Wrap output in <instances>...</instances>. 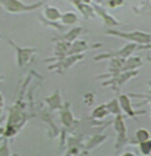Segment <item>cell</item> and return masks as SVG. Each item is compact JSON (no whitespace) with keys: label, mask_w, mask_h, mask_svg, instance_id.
<instances>
[{"label":"cell","mask_w":151,"mask_h":156,"mask_svg":"<svg viewBox=\"0 0 151 156\" xmlns=\"http://www.w3.org/2000/svg\"><path fill=\"white\" fill-rule=\"evenodd\" d=\"M139 145V151L143 156H150L151 155V139L146 140V141H142L138 144Z\"/></svg>","instance_id":"cell-25"},{"label":"cell","mask_w":151,"mask_h":156,"mask_svg":"<svg viewBox=\"0 0 151 156\" xmlns=\"http://www.w3.org/2000/svg\"><path fill=\"white\" fill-rule=\"evenodd\" d=\"M149 139H151V134L146 128H139L136 130V143L138 144L142 141H146V140H149Z\"/></svg>","instance_id":"cell-24"},{"label":"cell","mask_w":151,"mask_h":156,"mask_svg":"<svg viewBox=\"0 0 151 156\" xmlns=\"http://www.w3.org/2000/svg\"><path fill=\"white\" fill-rule=\"evenodd\" d=\"M61 15H63V12L57 7H55V5H50V4H46V3H45V5H44V15H42V18H45V19L49 20V22H57V20L61 19Z\"/></svg>","instance_id":"cell-14"},{"label":"cell","mask_w":151,"mask_h":156,"mask_svg":"<svg viewBox=\"0 0 151 156\" xmlns=\"http://www.w3.org/2000/svg\"><path fill=\"white\" fill-rule=\"evenodd\" d=\"M0 5L8 14H25V12H31V11H37L38 8L45 5V2L40 0V2L26 4L22 0H0Z\"/></svg>","instance_id":"cell-1"},{"label":"cell","mask_w":151,"mask_h":156,"mask_svg":"<svg viewBox=\"0 0 151 156\" xmlns=\"http://www.w3.org/2000/svg\"><path fill=\"white\" fill-rule=\"evenodd\" d=\"M93 101H94V94H86L84 95V102H86L87 105H93Z\"/></svg>","instance_id":"cell-28"},{"label":"cell","mask_w":151,"mask_h":156,"mask_svg":"<svg viewBox=\"0 0 151 156\" xmlns=\"http://www.w3.org/2000/svg\"><path fill=\"white\" fill-rule=\"evenodd\" d=\"M109 72L108 75H101L98 76L99 79L101 77H112V76H116V75L121 73L123 72V67H124V62H125V58H121V57H112L109 58Z\"/></svg>","instance_id":"cell-11"},{"label":"cell","mask_w":151,"mask_h":156,"mask_svg":"<svg viewBox=\"0 0 151 156\" xmlns=\"http://www.w3.org/2000/svg\"><path fill=\"white\" fill-rule=\"evenodd\" d=\"M119 102H120V107H121V110L128 117H131V118H136L139 114L144 113V112H136V110L132 107V103H131L129 97L128 95H125V94H120L119 95Z\"/></svg>","instance_id":"cell-10"},{"label":"cell","mask_w":151,"mask_h":156,"mask_svg":"<svg viewBox=\"0 0 151 156\" xmlns=\"http://www.w3.org/2000/svg\"><path fill=\"white\" fill-rule=\"evenodd\" d=\"M106 139H108V134H95V136H91L89 139V141L86 143L84 149H86V151H90V149H93V148H95V147L101 145V144L104 143Z\"/></svg>","instance_id":"cell-19"},{"label":"cell","mask_w":151,"mask_h":156,"mask_svg":"<svg viewBox=\"0 0 151 156\" xmlns=\"http://www.w3.org/2000/svg\"><path fill=\"white\" fill-rule=\"evenodd\" d=\"M91 48H101V44L91 46V45H89V42H86V41L76 40V41H74V42L71 44V46H69L68 56H71V55H80V53L86 52V50L91 49Z\"/></svg>","instance_id":"cell-13"},{"label":"cell","mask_w":151,"mask_h":156,"mask_svg":"<svg viewBox=\"0 0 151 156\" xmlns=\"http://www.w3.org/2000/svg\"><path fill=\"white\" fill-rule=\"evenodd\" d=\"M3 80H4V75L0 73V82H3Z\"/></svg>","instance_id":"cell-34"},{"label":"cell","mask_w":151,"mask_h":156,"mask_svg":"<svg viewBox=\"0 0 151 156\" xmlns=\"http://www.w3.org/2000/svg\"><path fill=\"white\" fill-rule=\"evenodd\" d=\"M8 44L15 49V53H17V65L19 68H23L31 61L33 56L35 55L37 49L33 46H19L15 41L8 40Z\"/></svg>","instance_id":"cell-3"},{"label":"cell","mask_w":151,"mask_h":156,"mask_svg":"<svg viewBox=\"0 0 151 156\" xmlns=\"http://www.w3.org/2000/svg\"><path fill=\"white\" fill-rule=\"evenodd\" d=\"M138 49V44H127L125 46H123L120 50L113 53H105V55H99L95 56L94 60L95 61H101V60H106V58H112V57H121V58H128L129 56L134 55V52Z\"/></svg>","instance_id":"cell-7"},{"label":"cell","mask_w":151,"mask_h":156,"mask_svg":"<svg viewBox=\"0 0 151 156\" xmlns=\"http://www.w3.org/2000/svg\"><path fill=\"white\" fill-rule=\"evenodd\" d=\"M108 114H110V113L106 107V103H102V105H99V106H97L91 112V118L93 119H104V118H106Z\"/></svg>","instance_id":"cell-20"},{"label":"cell","mask_w":151,"mask_h":156,"mask_svg":"<svg viewBox=\"0 0 151 156\" xmlns=\"http://www.w3.org/2000/svg\"><path fill=\"white\" fill-rule=\"evenodd\" d=\"M60 118H61V124H63V126H64L65 129H71V128H74L75 125L78 124L76 118H75L74 114L71 113V109H69L68 102L63 105V107L60 109Z\"/></svg>","instance_id":"cell-9"},{"label":"cell","mask_w":151,"mask_h":156,"mask_svg":"<svg viewBox=\"0 0 151 156\" xmlns=\"http://www.w3.org/2000/svg\"><path fill=\"white\" fill-rule=\"evenodd\" d=\"M84 31V29L83 27H74V29H71V30H68L65 34H63L61 37H59V38H55L53 41H57V40H63V41H67V42H74V41H76L78 38H79V35L82 34V33Z\"/></svg>","instance_id":"cell-17"},{"label":"cell","mask_w":151,"mask_h":156,"mask_svg":"<svg viewBox=\"0 0 151 156\" xmlns=\"http://www.w3.org/2000/svg\"><path fill=\"white\" fill-rule=\"evenodd\" d=\"M3 134H4V128L0 125V137H3Z\"/></svg>","instance_id":"cell-32"},{"label":"cell","mask_w":151,"mask_h":156,"mask_svg":"<svg viewBox=\"0 0 151 156\" xmlns=\"http://www.w3.org/2000/svg\"><path fill=\"white\" fill-rule=\"evenodd\" d=\"M93 8H94L95 14L98 15V16L101 18L102 20H104L105 25L110 26V27H114V26L121 25V22H119V20H117L116 18H113L112 15L108 14V11L105 10V8L102 7V5H99V4H94V5H93Z\"/></svg>","instance_id":"cell-12"},{"label":"cell","mask_w":151,"mask_h":156,"mask_svg":"<svg viewBox=\"0 0 151 156\" xmlns=\"http://www.w3.org/2000/svg\"><path fill=\"white\" fill-rule=\"evenodd\" d=\"M0 156H13L10 144H8V139H3L2 145H0Z\"/></svg>","instance_id":"cell-26"},{"label":"cell","mask_w":151,"mask_h":156,"mask_svg":"<svg viewBox=\"0 0 151 156\" xmlns=\"http://www.w3.org/2000/svg\"><path fill=\"white\" fill-rule=\"evenodd\" d=\"M13 156H19V155H18V154H13Z\"/></svg>","instance_id":"cell-37"},{"label":"cell","mask_w":151,"mask_h":156,"mask_svg":"<svg viewBox=\"0 0 151 156\" xmlns=\"http://www.w3.org/2000/svg\"><path fill=\"white\" fill-rule=\"evenodd\" d=\"M139 73V71H127V72H121V73L116 75V76H112L109 80H106V82L102 83V86L104 87H109L112 86L113 87L114 91H119L120 88H121V86L125 84L128 80H131L132 77H135L136 75Z\"/></svg>","instance_id":"cell-5"},{"label":"cell","mask_w":151,"mask_h":156,"mask_svg":"<svg viewBox=\"0 0 151 156\" xmlns=\"http://www.w3.org/2000/svg\"><path fill=\"white\" fill-rule=\"evenodd\" d=\"M151 49V42L146 44V45H138V49L136 50H149Z\"/></svg>","instance_id":"cell-29"},{"label":"cell","mask_w":151,"mask_h":156,"mask_svg":"<svg viewBox=\"0 0 151 156\" xmlns=\"http://www.w3.org/2000/svg\"><path fill=\"white\" fill-rule=\"evenodd\" d=\"M0 40H2V35H0Z\"/></svg>","instance_id":"cell-38"},{"label":"cell","mask_w":151,"mask_h":156,"mask_svg":"<svg viewBox=\"0 0 151 156\" xmlns=\"http://www.w3.org/2000/svg\"><path fill=\"white\" fill-rule=\"evenodd\" d=\"M108 35H113V37H119L123 38V40H127L128 42H134L138 45H146L151 42V34L146 31H139V30H135V31H119V30H113L109 29L106 31Z\"/></svg>","instance_id":"cell-2"},{"label":"cell","mask_w":151,"mask_h":156,"mask_svg":"<svg viewBox=\"0 0 151 156\" xmlns=\"http://www.w3.org/2000/svg\"><path fill=\"white\" fill-rule=\"evenodd\" d=\"M147 60H149V61L151 62V57H150V56H147Z\"/></svg>","instance_id":"cell-36"},{"label":"cell","mask_w":151,"mask_h":156,"mask_svg":"<svg viewBox=\"0 0 151 156\" xmlns=\"http://www.w3.org/2000/svg\"><path fill=\"white\" fill-rule=\"evenodd\" d=\"M3 107H4V97H3V94L0 92V114H2Z\"/></svg>","instance_id":"cell-30"},{"label":"cell","mask_w":151,"mask_h":156,"mask_svg":"<svg viewBox=\"0 0 151 156\" xmlns=\"http://www.w3.org/2000/svg\"><path fill=\"white\" fill-rule=\"evenodd\" d=\"M53 42H55V50H53V55L55 56L49 57V58H45L44 62H55L57 60H61L65 56H68L71 42H67V41H63V40H57V41H53Z\"/></svg>","instance_id":"cell-8"},{"label":"cell","mask_w":151,"mask_h":156,"mask_svg":"<svg viewBox=\"0 0 151 156\" xmlns=\"http://www.w3.org/2000/svg\"><path fill=\"white\" fill-rule=\"evenodd\" d=\"M124 4V0H108V5L110 8H117V7H121Z\"/></svg>","instance_id":"cell-27"},{"label":"cell","mask_w":151,"mask_h":156,"mask_svg":"<svg viewBox=\"0 0 151 156\" xmlns=\"http://www.w3.org/2000/svg\"><path fill=\"white\" fill-rule=\"evenodd\" d=\"M84 58L83 55H71V56H65L64 58L57 60V61L52 62L50 65H48V71H56L57 73H64L68 68H71L72 65L78 64L79 61H82Z\"/></svg>","instance_id":"cell-4"},{"label":"cell","mask_w":151,"mask_h":156,"mask_svg":"<svg viewBox=\"0 0 151 156\" xmlns=\"http://www.w3.org/2000/svg\"><path fill=\"white\" fill-rule=\"evenodd\" d=\"M3 121H4V117H0V125L3 124Z\"/></svg>","instance_id":"cell-35"},{"label":"cell","mask_w":151,"mask_h":156,"mask_svg":"<svg viewBox=\"0 0 151 156\" xmlns=\"http://www.w3.org/2000/svg\"><path fill=\"white\" fill-rule=\"evenodd\" d=\"M113 125H114V130H116V134H117V143L114 147L117 149H120L128 143V139H127V125L124 122V118L121 114L114 115Z\"/></svg>","instance_id":"cell-6"},{"label":"cell","mask_w":151,"mask_h":156,"mask_svg":"<svg viewBox=\"0 0 151 156\" xmlns=\"http://www.w3.org/2000/svg\"><path fill=\"white\" fill-rule=\"evenodd\" d=\"M82 2L84 3V4H90V3H91V0H82Z\"/></svg>","instance_id":"cell-33"},{"label":"cell","mask_w":151,"mask_h":156,"mask_svg":"<svg viewBox=\"0 0 151 156\" xmlns=\"http://www.w3.org/2000/svg\"><path fill=\"white\" fill-rule=\"evenodd\" d=\"M142 65V58L136 56H129L128 58H125V62H124L123 67V72L127 71H136L138 68H140Z\"/></svg>","instance_id":"cell-18"},{"label":"cell","mask_w":151,"mask_h":156,"mask_svg":"<svg viewBox=\"0 0 151 156\" xmlns=\"http://www.w3.org/2000/svg\"><path fill=\"white\" fill-rule=\"evenodd\" d=\"M41 118L44 119L45 122H46L48 125H49L50 128H52V130H53V134H52V137H56L57 134H59V128L56 126V124L53 122V118H50V110L49 112H44L41 114Z\"/></svg>","instance_id":"cell-22"},{"label":"cell","mask_w":151,"mask_h":156,"mask_svg":"<svg viewBox=\"0 0 151 156\" xmlns=\"http://www.w3.org/2000/svg\"><path fill=\"white\" fill-rule=\"evenodd\" d=\"M106 107L108 110H109L110 114H113V115H117V114H121V107H120V102H119V98H114V99H112L110 102H108L106 103Z\"/></svg>","instance_id":"cell-23"},{"label":"cell","mask_w":151,"mask_h":156,"mask_svg":"<svg viewBox=\"0 0 151 156\" xmlns=\"http://www.w3.org/2000/svg\"><path fill=\"white\" fill-rule=\"evenodd\" d=\"M120 156H136L134 154V152H131V151H127V152H124L123 155H120Z\"/></svg>","instance_id":"cell-31"},{"label":"cell","mask_w":151,"mask_h":156,"mask_svg":"<svg viewBox=\"0 0 151 156\" xmlns=\"http://www.w3.org/2000/svg\"><path fill=\"white\" fill-rule=\"evenodd\" d=\"M68 3H71L72 5H75V7L82 12V15L84 18H93V16L97 15L94 8L90 7V4H84L82 0H68Z\"/></svg>","instance_id":"cell-16"},{"label":"cell","mask_w":151,"mask_h":156,"mask_svg":"<svg viewBox=\"0 0 151 156\" xmlns=\"http://www.w3.org/2000/svg\"><path fill=\"white\" fill-rule=\"evenodd\" d=\"M45 103L48 105V107H49L50 112H55V110L61 109L63 107V99H61V92H60V90L57 88L50 97H48L46 99H45Z\"/></svg>","instance_id":"cell-15"},{"label":"cell","mask_w":151,"mask_h":156,"mask_svg":"<svg viewBox=\"0 0 151 156\" xmlns=\"http://www.w3.org/2000/svg\"><path fill=\"white\" fill-rule=\"evenodd\" d=\"M76 22H78V15L75 12H71V11L64 12L61 15V19H60V23H61V25H64V26L75 25Z\"/></svg>","instance_id":"cell-21"},{"label":"cell","mask_w":151,"mask_h":156,"mask_svg":"<svg viewBox=\"0 0 151 156\" xmlns=\"http://www.w3.org/2000/svg\"><path fill=\"white\" fill-rule=\"evenodd\" d=\"M150 105H151V99H150Z\"/></svg>","instance_id":"cell-39"}]
</instances>
